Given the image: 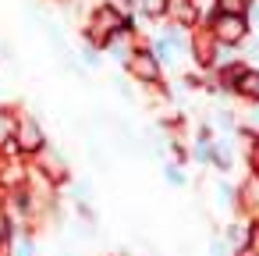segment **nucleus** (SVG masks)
<instances>
[{"instance_id":"nucleus-1","label":"nucleus","mask_w":259,"mask_h":256,"mask_svg":"<svg viewBox=\"0 0 259 256\" xmlns=\"http://www.w3.org/2000/svg\"><path fill=\"white\" fill-rule=\"evenodd\" d=\"M121 29H135L139 32V25H135V15H121L114 4H96L93 11H89V18H85V43L89 47H103L114 32H121Z\"/></svg>"},{"instance_id":"nucleus-2","label":"nucleus","mask_w":259,"mask_h":256,"mask_svg":"<svg viewBox=\"0 0 259 256\" xmlns=\"http://www.w3.org/2000/svg\"><path fill=\"white\" fill-rule=\"evenodd\" d=\"M202 29L213 36V43L220 47H241L248 36H252V22L245 15H220V11H209V18L202 22Z\"/></svg>"},{"instance_id":"nucleus-3","label":"nucleus","mask_w":259,"mask_h":256,"mask_svg":"<svg viewBox=\"0 0 259 256\" xmlns=\"http://www.w3.org/2000/svg\"><path fill=\"white\" fill-rule=\"evenodd\" d=\"M146 47H149V54L160 61V68H178V64L185 61V54H188V32L178 29V25H167V29H160V32L153 36V43H146Z\"/></svg>"},{"instance_id":"nucleus-4","label":"nucleus","mask_w":259,"mask_h":256,"mask_svg":"<svg viewBox=\"0 0 259 256\" xmlns=\"http://www.w3.org/2000/svg\"><path fill=\"white\" fill-rule=\"evenodd\" d=\"M47 146H50V142H47L43 125H39L32 114H18V121H15V135H11V150H15V157H22V160H36Z\"/></svg>"},{"instance_id":"nucleus-5","label":"nucleus","mask_w":259,"mask_h":256,"mask_svg":"<svg viewBox=\"0 0 259 256\" xmlns=\"http://www.w3.org/2000/svg\"><path fill=\"white\" fill-rule=\"evenodd\" d=\"M128 75L135 79V82H142V86H163V68H160V61L149 54V47L142 43L132 57H128Z\"/></svg>"},{"instance_id":"nucleus-6","label":"nucleus","mask_w":259,"mask_h":256,"mask_svg":"<svg viewBox=\"0 0 259 256\" xmlns=\"http://www.w3.org/2000/svg\"><path fill=\"white\" fill-rule=\"evenodd\" d=\"M29 167H32V171H36L43 181H50L54 189L68 181V164H64V157H61L54 146H47V150H43V153H39V157H36Z\"/></svg>"},{"instance_id":"nucleus-7","label":"nucleus","mask_w":259,"mask_h":256,"mask_svg":"<svg viewBox=\"0 0 259 256\" xmlns=\"http://www.w3.org/2000/svg\"><path fill=\"white\" fill-rule=\"evenodd\" d=\"M163 18H170L178 29L192 32V29L199 25V0H167Z\"/></svg>"},{"instance_id":"nucleus-8","label":"nucleus","mask_w":259,"mask_h":256,"mask_svg":"<svg viewBox=\"0 0 259 256\" xmlns=\"http://www.w3.org/2000/svg\"><path fill=\"white\" fill-rule=\"evenodd\" d=\"M139 47H142V43H139V32H135V29H121V32H114V36H110V40H107V43H103L100 50L128 64V57H132V54H135Z\"/></svg>"},{"instance_id":"nucleus-9","label":"nucleus","mask_w":259,"mask_h":256,"mask_svg":"<svg viewBox=\"0 0 259 256\" xmlns=\"http://www.w3.org/2000/svg\"><path fill=\"white\" fill-rule=\"evenodd\" d=\"M213 50H217L213 36H209L202 25H195V29L188 32V54L195 57V64H199V68H209V61H213Z\"/></svg>"},{"instance_id":"nucleus-10","label":"nucleus","mask_w":259,"mask_h":256,"mask_svg":"<svg viewBox=\"0 0 259 256\" xmlns=\"http://www.w3.org/2000/svg\"><path fill=\"white\" fill-rule=\"evenodd\" d=\"M238 210H241V217H248V221L259 217V174H248V178L238 185Z\"/></svg>"},{"instance_id":"nucleus-11","label":"nucleus","mask_w":259,"mask_h":256,"mask_svg":"<svg viewBox=\"0 0 259 256\" xmlns=\"http://www.w3.org/2000/svg\"><path fill=\"white\" fill-rule=\"evenodd\" d=\"M4 256H36V235H32L29 224H18V231L11 235Z\"/></svg>"},{"instance_id":"nucleus-12","label":"nucleus","mask_w":259,"mask_h":256,"mask_svg":"<svg viewBox=\"0 0 259 256\" xmlns=\"http://www.w3.org/2000/svg\"><path fill=\"white\" fill-rule=\"evenodd\" d=\"M248 217H238V221H231V228H227V242L234 245V249H241L245 242H248Z\"/></svg>"},{"instance_id":"nucleus-13","label":"nucleus","mask_w":259,"mask_h":256,"mask_svg":"<svg viewBox=\"0 0 259 256\" xmlns=\"http://www.w3.org/2000/svg\"><path fill=\"white\" fill-rule=\"evenodd\" d=\"M213 11H220V15H245L248 18L252 0H213Z\"/></svg>"},{"instance_id":"nucleus-14","label":"nucleus","mask_w":259,"mask_h":256,"mask_svg":"<svg viewBox=\"0 0 259 256\" xmlns=\"http://www.w3.org/2000/svg\"><path fill=\"white\" fill-rule=\"evenodd\" d=\"M135 11L146 15L149 22H156V18H163V11H167V0H135Z\"/></svg>"},{"instance_id":"nucleus-15","label":"nucleus","mask_w":259,"mask_h":256,"mask_svg":"<svg viewBox=\"0 0 259 256\" xmlns=\"http://www.w3.org/2000/svg\"><path fill=\"white\" fill-rule=\"evenodd\" d=\"M217 203H220L224 210H231V206L238 210V189H234L231 181H220V185H217Z\"/></svg>"},{"instance_id":"nucleus-16","label":"nucleus","mask_w":259,"mask_h":256,"mask_svg":"<svg viewBox=\"0 0 259 256\" xmlns=\"http://www.w3.org/2000/svg\"><path fill=\"white\" fill-rule=\"evenodd\" d=\"M15 231H18V221H11L4 213V206H0V256H4V249H8V242H11Z\"/></svg>"},{"instance_id":"nucleus-17","label":"nucleus","mask_w":259,"mask_h":256,"mask_svg":"<svg viewBox=\"0 0 259 256\" xmlns=\"http://www.w3.org/2000/svg\"><path fill=\"white\" fill-rule=\"evenodd\" d=\"M163 178H167L170 185H185V181H188V178H185V171H181L178 164H167V167H163Z\"/></svg>"},{"instance_id":"nucleus-18","label":"nucleus","mask_w":259,"mask_h":256,"mask_svg":"<svg viewBox=\"0 0 259 256\" xmlns=\"http://www.w3.org/2000/svg\"><path fill=\"white\" fill-rule=\"evenodd\" d=\"M248 167H252V174H259V135L248 142Z\"/></svg>"},{"instance_id":"nucleus-19","label":"nucleus","mask_w":259,"mask_h":256,"mask_svg":"<svg viewBox=\"0 0 259 256\" xmlns=\"http://www.w3.org/2000/svg\"><path fill=\"white\" fill-rule=\"evenodd\" d=\"M82 64H85V68H96V64H100V50L85 43V50H82Z\"/></svg>"},{"instance_id":"nucleus-20","label":"nucleus","mask_w":259,"mask_h":256,"mask_svg":"<svg viewBox=\"0 0 259 256\" xmlns=\"http://www.w3.org/2000/svg\"><path fill=\"white\" fill-rule=\"evenodd\" d=\"M107 4H114L121 15H135V0H107Z\"/></svg>"},{"instance_id":"nucleus-21","label":"nucleus","mask_w":259,"mask_h":256,"mask_svg":"<svg viewBox=\"0 0 259 256\" xmlns=\"http://www.w3.org/2000/svg\"><path fill=\"white\" fill-rule=\"evenodd\" d=\"M231 249H227V242H213V256H227Z\"/></svg>"},{"instance_id":"nucleus-22","label":"nucleus","mask_w":259,"mask_h":256,"mask_svg":"<svg viewBox=\"0 0 259 256\" xmlns=\"http://www.w3.org/2000/svg\"><path fill=\"white\" fill-rule=\"evenodd\" d=\"M234 256H259L255 249H248V245H241V249H234Z\"/></svg>"}]
</instances>
